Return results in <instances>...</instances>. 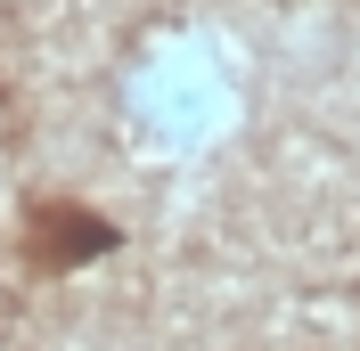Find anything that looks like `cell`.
I'll return each mask as SVG.
<instances>
[{
  "mask_svg": "<svg viewBox=\"0 0 360 351\" xmlns=\"http://www.w3.org/2000/svg\"><path fill=\"white\" fill-rule=\"evenodd\" d=\"M17 245H25V262L41 270V278H58V270L107 262L115 245H123V229H115L98 204H82V197H33V204H25Z\"/></svg>",
  "mask_w": 360,
  "mask_h": 351,
  "instance_id": "cell-1",
  "label": "cell"
}]
</instances>
